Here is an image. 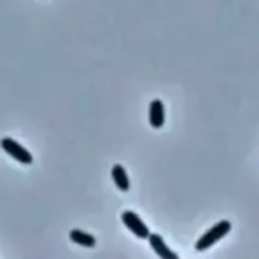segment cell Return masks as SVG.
I'll return each instance as SVG.
<instances>
[{
    "mask_svg": "<svg viewBox=\"0 0 259 259\" xmlns=\"http://www.w3.org/2000/svg\"><path fill=\"white\" fill-rule=\"evenodd\" d=\"M232 230V223L229 220H221L215 226H212L207 232H204L198 241L195 242L197 251H206L210 247H213L220 239H223L229 232Z\"/></svg>",
    "mask_w": 259,
    "mask_h": 259,
    "instance_id": "obj_1",
    "label": "cell"
},
{
    "mask_svg": "<svg viewBox=\"0 0 259 259\" xmlns=\"http://www.w3.org/2000/svg\"><path fill=\"white\" fill-rule=\"evenodd\" d=\"M0 147H2V150L8 156H11L13 159H16L22 165H31L34 162L32 154L23 145H20L17 141H14L13 138H4L2 141H0Z\"/></svg>",
    "mask_w": 259,
    "mask_h": 259,
    "instance_id": "obj_2",
    "label": "cell"
},
{
    "mask_svg": "<svg viewBox=\"0 0 259 259\" xmlns=\"http://www.w3.org/2000/svg\"><path fill=\"white\" fill-rule=\"evenodd\" d=\"M122 223L126 226V229L132 232L136 238H139V239H148V236H150V229H148V226L142 221V218L138 215V213H135L133 210H125L123 213H122Z\"/></svg>",
    "mask_w": 259,
    "mask_h": 259,
    "instance_id": "obj_3",
    "label": "cell"
},
{
    "mask_svg": "<svg viewBox=\"0 0 259 259\" xmlns=\"http://www.w3.org/2000/svg\"><path fill=\"white\" fill-rule=\"evenodd\" d=\"M148 242H150L151 248L154 250V253H156L160 259H179L177 253L172 251V250L168 247V244L165 242V239H163L159 233H150Z\"/></svg>",
    "mask_w": 259,
    "mask_h": 259,
    "instance_id": "obj_4",
    "label": "cell"
},
{
    "mask_svg": "<svg viewBox=\"0 0 259 259\" xmlns=\"http://www.w3.org/2000/svg\"><path fill=\"white\" fill-rule=\"evenodd\" d=\"M150 125L154 130L165 125V105L160 99H153L150 104Z\"/></svg>",
    "mask_w": 259,
    "mask_h": 259,
    "instance_id": "obj_5",
    "label": "cell"
},
{
    "mask_svg": "<svg viewBox=\"0 0 259 259\" xmlns=\"http://www.w3.org/2000/svg\"><path fill=\"white\" fill-rule=\"evenodd\" d=\"M69 238L72 242L81 245V247H87V248H93L96 245V238L84 230H79V229H72L69 232Z\"/></svg>",
    "mask_w": 259,
    "mask_h": 259,
    "instance_id": "obj_6",
    "label": "cell"
},
{
    "mask_svg": "<svg viewBox=\"0 0 259 259\" xmlns=\"http://www.w3.org/2000/svg\"><path fill=\"white\" fill-rule=\"evenodd\" d=\"M111 179H113V182L119 191H122V192L130 191V179H128V174L122 165H114L111 168Z\"/></svg>",
    "mask_w": 259,
    "mask_h": 259,
    "instance_id": "obj_7",
    "label": "cell"
}]
</instances>
